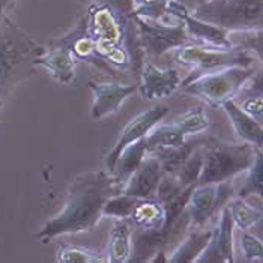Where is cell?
<instances>
[{
	"label": "cell",
	"instance_id": "obj_3",
	"mask_svg": "<svg viewBox=\"0 0 263 263\" xmlns=\"http://www.w3.org/2000/svg\"><path fill=\"white\" fill-rule=\"evenodd\" d=\"M175 59L190 69V76L185 80H191L202 74L215 72L232 66H254L256 63V56L239 47L218 48L191 42H186L176 48Z\"/></svg>",
	"mask_w": 263,
	"mask_h": 263
},
{
	"label": "cell",
	"instance_id": "obj_31",
	"mask_svg": "<svg viewBox=\"0 0 263 263\" xmlns=\"http://www.w3.org/2000/svg\"><path fill=\"white\" fill-rule=\"evenodd\" d=\"M14 0H0V14H3L11 5H12Z\"/></svg>",
	"mask_w": 263,
	"mask_h": 263
},
{
	"label": "cell",
	"instance_id": "obj_17",
	"mask_svg": "<svg viewBox=\"0 0 263 263\" xmlns=\"http://www.w3.org/2000/svg\"><path fill=\"white\" fill-rule=\"evenodd\" d=\"M133 251V230L128 220H118L110 230L107 257L105 260L110 263L129 262Z\"/></svg>",
	"mask_w": 263,
	"mask_h": 263
},
{
	"label": "cell",
	"instance_id": "obj_23",
	"mask_svg": "<svg viewBox=\"0 0 263 263\" xmlns=\"http://www.w3.org/2000/svg\"><path fill=\"white\" fill-rule=\"evenodd\" d=\"M209 142H211V140H209ZM208 143L199 146V147L186 158V161L183 162L182 167L178 170L176 176H178V179L181 181V183H182L183 186H194V185L197 183V181H199L203 167V149H204V146H206Z\"/></svg>",
	"mask_w": 263,
	"mask_h": 263
},
{
	"label": "cell",
	"instance_id": "obj_9",
	"mask_svg": "<svg viewBox=\"0 0 263 263\" xmlns=\"http://www.w3.org/2000/svg\"><path fill=\"white\" fill-rule=\"evenodd\" d=\"M181 72L178 69H161L151 62H144L142 63L137 90L144 100H162L173 95L181 87Z\"/></svg>",
	"mask_w": 263,
	"mask_h": 263
},
{
	"label": "cell",
	"instance_id": "obj_26",
	"mask_svg": "<svg viewBox=\"0 0 263 263\" xmlns=\"http://www.w3.org/2000/svg\"><path fill=\"white\" fill-rule=\"evenodd\" d=\"M176 123L185 133V136H199L208 129L209 119L202 108H196V110H190L188 113H185L181 119L176 121Z\"/></svg>",
	"mask_w": 263,
	"mask_h": 263
},
{
	"label": "cell",
	"instance_id": "obj_21",
	"mask_svg": "<svg viewBox=\"0 0 263 263\" xmlns=\"http://www.w3.org/2000/svg\"><path fill=\"white\" fill-rule=\"evenodd\" d=\"M147 152H154L161 147H172V146H179L186 140V136L179 125L175 122L172 125H160L154 126L151 133L144 137Z\"/></svg>",
	"mask_w": 263,
	"mask_h": 263
},
{
	"label": "cell",
	"instance_id": "obj_12",
	"mask_svg": "<svg viewBox=\"0 0 263 263\" xmlns=\"http://www.w3.org/2000/svg\"><path fill=\"white\" fill-rule=\"evenodd\" d=\"M162 173L164 172L158 158L152 154H147L140 162V165L133 172V175L125 182L122 193L137 199L154 197Z\"/></svg>",
	"mask_w": 263,
	"mask_h": 263
},
{
	"label": "cell",
	"instance_id": "obj_14",
	"mask_svg": "<svg viewBox=\"0 0 263 263\" xmlns=\"http://www.w3.org/2000/svg\"><path fill=\"white\" fill-rule=\"evenodd\" d=\"M33 63L44 66L61 84H69L76 77V58L66 47H58L38 56Z\"/></svg>",
	"mask_w": 263,
	"mask_h": 263
},
{
	"label": "cell",
	"instance_id": "obj_10",
	"mask_svg": "<svg viewBox=\"0 0 263 263\" xmlns=\"http://www.w3.org/2000/svg\"><path fill=\"white\" fill-rule=\"evenodd\" d=\"M233 227L235 224L224 204L217 227L211 232L209 242L196 262L206 263H232L235 262L233 254Z\"/></svg>",
	"mask_w": 263,
	"mask_h": 263
},
{
	"label": "cell",
	"instance_id": "obj_27",
	"mask_svg": "<svg viewBox=\"0 0 263 263\" xmlns=\"http://www.w3.org/2000/svg\"><path fill=\"white\" fill-rule=\"evenodd\" d=\"M170 0H134L133 15L147 20H160L167 14Z\"/></svg>",
	"mask_w": 263,
	"mask_h": 263
},
{
	"label": "cell",
	"instance_id": "obj_7",
	"mask_svg": "<svg viewBox=\"0 0 263 263\" xmlns=\"http://www.w3.org/2000/svg\"><path fill=\"white\" fill-rule=\"evenodd\" d=\"M229 182L230 181L194 185L186 203L190 226H193L194 229L202 227L215 212H218L233 197V188Z\"/></svg>",
	"mask_w": 263,
	"mask_h": 263
},
{
	"label": "cell",
	"instance_id": "obj_28",
	"mask_svg": "<svg viewBox=\"0 0 263 263\" xmlns=\"http://www.w3.org/2000/svg\"><path fill=\"white\" fill-rule=\"evenodd\" d=\"M18 59L20 56L15 47L11 42L0 38V81L5 80L9 76V72L14 69Z\"/></svg>",
	"mask_w": 263,
	"mask_h": 263
},
{
	"label": "cell",
	"instance_id": "obj_25",
	"mask_svg": "<svg viewBox=\"0 0 263 263\" xmlns=\"http://www.w3.org/2000/svg\"><path fill=\"white\" fill-rule=\"evenodd\" d=\"M104 260L105 259H102L100 253L76 245H62L58 253V262L62 263H92Z\"/></svg>",
	"mask_w": 263,
	"mask_h": 263
},
{
	"label": "cell",
	"instance_id": "obj_15",
	"mask_svg": "<svg viewBox=\"0 0 263 263\" xmlns=\"http://www.w3.org/2000/svg\"><path fill=\"white\" fill-rule=\"evenodd\" d=\"M165 220V211L155 197L139 199L128 217V223L137 230H161Z\"/></svg>",
	"mask_w": 263,
	"mask_h": 263
},
{
	"label": "cell",
	"instance_id": "obj_16",
	"mask_svg": "<svg viewBox=\"0 0 263 263\" xmlns=\"http://www.w3.org/2000/svg\"><path fill=\"white\" fill-rule=\"evenodd\" d=\"M211 140L209 137H200L197 136L194 140H185L179 146H172V147H161L157 149L154 152H151L152 155H155L158 158V161L161 164V168L164 173H170V175H176L178 170L182 167V164L186 161V158L204 143Z\"/></svg>",
	"mask_w": 263,
	"mask_h": 263
},
{
	"label": "cell",
	"instance_id": "obj_18",
	"mask_svg": "<svg viewBox=\"0 0 263 263\" xmlns=\"http://www.w3.org/2000/svg\"><path fill=\"white\" fill-rule=\"evenodd\" d=\"M149 152H147V147H146L144 137L139 139L137 142L128 144L121 152V155H119L118 161L115 164V168H113L111 173L125 185V182L128 181V178L140 165V162L144 160V157Z\"/></svg>",
	"mask_w": 263,
	"mask_h": 263
},
{
	"label": "cell",
	"instance_id": "obj_4",
	"mask_svg": "<svg viewBox=\"0 0 263 263\" xmlns=\"http://www.w3.org/2000/svg\"><path fill=\"white\" fill-rule=\"evenodd\" d=\"M254 66H232L181 81L179 89L183 93L203 100L209 107H221L226 101L236 98L243 84L254 76Z\"/></svg>",
	"mask_w": 263,
	"mask_h": 263
},
{
	"label": "cell",
	"instance_id": "obj_32",
	"mask_svg": "<svg viewBox=\"0 0 263 263\" xmlns=\"http://www.w3.org/2000/svg\"><path fill=\"white\" fill-rule=\"evenodd\" d=\"M2 105H3V102H2V100H0V108H2Z\"/></svg>",
	"mask_w": 263,
	"mask_h": 263
},
{
	"label": "cell",
	"instance_id": "obj_5",
	"mask_svg": "<svg viewBox=\"0 0 263 263\" xmlns=\"http://www.w3.org/2000/svg\"><path fill=\"white\" fill-rule=\"evenodd\" d=\"M191 14L227 33L260 30L263 24L262 0H209Z\"/></svg>",
	"mask_w": 263,
	"mask_h": 263
},
{
	"label": "cell",
	"instance_id": "obj_1",
	"mask_svg": "<svg viewBox=\"0 0 263 263\" xmlns=\"http://www.w3.org/2000/svg\"><path fill=\"white\" fill-rule=\"evenodd\" d=\"M123 183L110 172H90L71 185L62 211L44 224L36 239L48 242L68 233L90 232L102 217L107 199L122 193Z\"/></svg>",
	"mask_w": 263,
	"mask_h": 263
},
{
	"label": "cell",
	"instance_id": "obj_19",
	"mask_svg": "<svg viewBox=\"0 0 263 263\" xmlns=\"http://www.w3.org/2000/svg\"><path fill=\"white\" fill-rule=\"evenodd\" d=\"M226 208L230 214L233 224L239 230L251 232L256 227V224L262 221V209L254 208L253 204L247 202V199H242L239 196L232 197L226 203Z\"/></svg>",
	"mask_w": 263,
	"mask_h": 263
},
{
	"label": "cell",
	"instance_id": "obj_8",
	"mask_svg": "<svg viewBox=\"0 0 263 263\" xmlns=\"http://www.w3.org/2000/svg\"><path fill=\"white\" fill-rule=\"evenodd\" d=\"M168 113V107L164 105V104H158V105H154L152 108L146 110L140 113L139 116H136L133 121L129 122L123 131L119 136V140L115 143V146L111 147V151L107 154L105 157V167H107V172H113L115 168V164L118 161L121 152L131 143L137 142L139 139L146 137L151 129L154 126H157L160 122L165 118V115Z\"/></svg>",
	"mask_w": 263,
	"mask_h": 263
},
{
	"label": "cell",
	"instance_id": "obj_24",
	"mask_svg": "<svg viewBox=\"0 0 263 263\" xmlns=\"http://www.w3.org/2000/svg\"><path fill=\"white\" fill-rule=\"evenodd\" d=\"M137 197L128 196L125 193H119L107 199L102 208V217H113L116 220H128L131 211L134 209Z\"/></svg>",
	"mask_w": 263,
	"mask_h": 263
},
{
	"label": "cell",
	"instance_id": "obj_29",
	"mask_svg": "<svg viewBox=\"0 0 263 263\" xmlns=\"http://www.w3.org/2000/svg\"><path fill=\"white\" fill-rule=\"evenodd\" d=\"M241 248H242L243 256L250 262H262L263 259V245L259 238H256L253 233L248 230H242L241 235Z\"/></svg>",
	"mask_w": 263,
	"mask_h": 263
},
{
	"label": "cell",
	"instance_id": "obj_20",
	"mask_svg": "<svg viewBox=\"0 0 263 263\" xmlns=\"http://www.w3.org/2000/svg\"><path fill=\"white\" fill-rule=\"evenodd\" d=\"M212 230H193L190 236L183 241L178 250L167 259V262L172 263H193L199 259L203 253L204 247L209 242Z\"/></svg>",
	"mask_w": 263,
	"mask_h": 263
},
{
	"label": "cell",
	"instance_id": "obj_6",
	"mask_svg": "<svg viewBox=\"0 0 263 263\" xmlns=\"http://www.w3.org/2000/svg\"><path fill=\"white\" fill-rule=\"evenodd\" d=\"M164 17L160 20L134 17V21L137 23L136 35L139 47L151 56H161L170 50H176L183 44L190 42L182 21L178 18L173 24H170L164 21Z\"/></svg>",
	"mask_w": 263,
	"mask_h": 263
},
{
	"label": "cell",
	"instance_id": "obj_2",
	"mask_svg": "<svg viewBox=\"0 0 263 263\" xmlns=\"http://www.w3.org/2000/svg\"><path fill=\"white\" fill-rule=\"evenodd\" d=\"M259 151L262 149H257L250 143L226 144L211 139L203 149L202 173L196 185L230 181L236 175L248 170Z\"/></svg>",
	"mask_w": 263,
	"mask_h": 263
},
{
	"label": "cell",
	"instance_id": "obj_30",
	"mask_svg": "<svg viewBox=\"0 0 263 263\" xmlns=\"http://www.w3.org/2000/svg\"><path fill=\"white\" fill-rule=\"evenodd\" d=\"M176 2L179 5H182L188 12H194L199 6H202L203 3H206L209 0H176Z\"/></svg>",
	"mask_w": 263,
	"mask_h": 263
},
{
	"label": "cell",
	"instance_id": "obj_13",
	"mask_svg": "<svg viewBox=\"0 0 263 263\" xmlns=\"http://www.w3.org/2000/svg\"><path fill=\"white\" fill-rule=\"evenodd\" d=\"M229 116L232 126L235 128L236 134L245 143L253 144L257 149L263 147V125L251 118L248 113H245L242 108L236 104L235 100H229L221 105Z\"/></svg>",
	"mask_w": 263,
	"mask_h": 263
},
{
	"label": "cell",
	"instance_id": "obj_11",
	"mask_svg": "<svg viewBox=\"0 0 263 263\" xmlns=\"http://www.w3.org/2000/svg\"><path fill=\"white\" fill-rule=\"evenodd\" d=\"M89 87L93 92V104L90 108V116L95 121H100L116 113L125 100L137 92V84L89 81Z\"/></svg>",
	"mask_w": 263,
	"mask_h": 263
},
{
	"label": "cell",
	"instance_id": "obj_22",
	"mask_svg": "<svg viewBox=\"0 0 263 263\" xmlns=\"http://www.w3.org/2000/svg\"><path fill=\"white\" fill-rule=\"evenodd\" d=\"M239 197L247 199L248 196H259L262 199L263 196V155L262 151L257 152L253 164L248 167V175L245 183L242 185Z\"/></svg>",
	"mask_w": 263,
	"mask_h": 263
}]
</instances>
